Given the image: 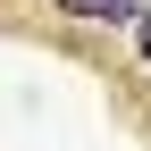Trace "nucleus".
I'll return each instance as SVG.
<instances>
[{
    "instance_id": "2",
    "label": "nucleus",
    "mask_w": 151,
    "mask_h": 151,
    "mask_svg": "<svg viewBox=\"0 0 151 151\" xmlns=\"http://www.w3.org/2000/svg\"><path fill=\"white\" fill-rule=\"evenodd\" d=\"M143 59H151V9H143Z\"/></svg>"
},
{
    "instance_id": "1",
    "label": "nucleus",
    "mask_w": 151,
    "mask_h": 151,
    "mask_svg": "<svg viewBox=\"0 0 151 151\" xmlns=\"http://www.w3.org/2000/svg\"><path fill=\"white\" fill-rule=\"evenodd\" d=\"M67 17H92V25H118V17H143V0H59Z\"/></svg>"
}]
</instances>
